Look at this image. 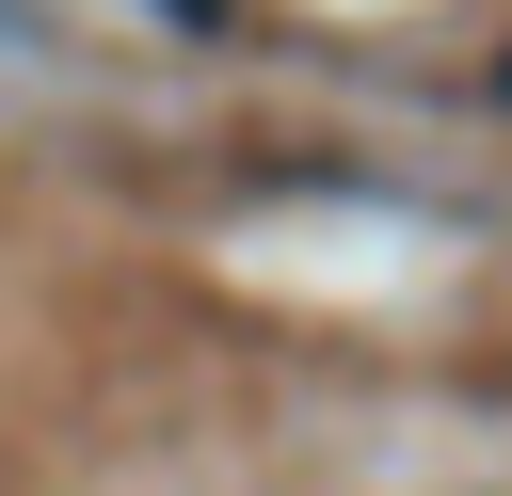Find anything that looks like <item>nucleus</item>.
I'll return each instance as SVG.
<instances>
[{
	"label": "nucleus",
	"mask_w": 512,
	"mask_h": 496,
	"mask_svg": "<svg viewBox=\"0 0 512 496\" xmlns=\"http://www.w3.org/2000/svg\"><path fill=\"white\" fill-rule=\"evenodd\" d=\"M496 96H512V64H496Z\"/></svg>",
	"instance_id": "2"
},
{
	"label": "nucleus",
	"mask_w": 512,
	"mask_h": 496,
	"mask_svg": "<svg viewBox=\"0 0 512 496\" xmlns=\"http://www.w3.org/2000/svg\"><path fill=\"white\" fill-rule=\"evenodd\" d=\"M160 16H176V32H224V0H160Z\"/></svg>",
	"instance_id": "1"
}]
</instances>
